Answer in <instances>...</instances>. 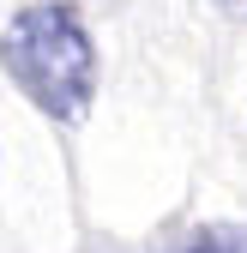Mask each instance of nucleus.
Here are the masks:
<instances>
[{
    "instance_id": "1",
    "label": "nucleus",
    "mask_w": 247,
    "mask_h": 253,
    "mask_svg": "<svg viewBox=\"0 0 247 253\" xmlns=\"http://www.w3.org/2000/svg\"><path fill=\"white\" fill-rule=\"evenodd\" d=\"M0 60H6V79L48 121L73 126V121L90 115V97H97V48H90L73 6H60V0L24 6L6 24V37H0Z\"/></svg>"
},
{
    "instance_id": "2",
    "label": "nucleus",
    "mask_w": 247,
    "mask_h": 253,
    "mask_svg": "<svg viewBox=\"0 0 247 253\" xmlns=\"http://www.w3.org/2000/svg\"><path fill=\"white\" fill-rule=\"evenodd\" d=\"M169 253H247V223H211V229H193L181 247Z\"/></svg>"
},
{
    "instance_id": "3",
    "label": "nucleus",
    "mask_w": 247,
    "mask_h": 253,
    "mask_svg": "<svg viewBox=\"0 0 247 253\" xmlns=\"http://www.w3.org/2000/svg\"><path fill=\"white\" fill-rule=\"evenodd\" d=\"M223 6H241V12H247V0H223Z\"/></svg>"
}]
</instances>
